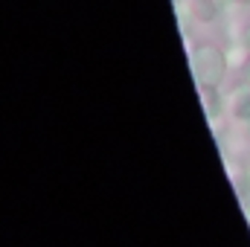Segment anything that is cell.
Segmentation results:
<instances>
[{"label": "cell", "mask_w": 250, "mask_h": 247, "mask_svg": "<svg viewBox=\"0 0 250 247\" xmlns=\"http://www.w3.org/2000/svg\"><path fill=\"white\" fill-rule=\"evenodd\" d=\"M192 70H195V79L204 84V87H212L221 82L224 76V56L215 50V47H201L195 56H192Z\"/></svg>", "instance_id": "obj_1"}]
</instances>
